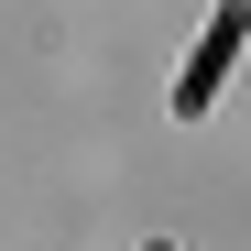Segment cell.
Returning <instances> with one entry per match:
<instances>
[{
  "mask_svg": "<svg viewBox=\"0 0 251 251\" xmlns=\"http://www.w3.org/2000/svg\"><path fill=\"white\" fill-rule=\"evenodd\" d=\"M240 33H251V0H229V11H219V33L197 44V66H186V88H175V109H186V120H197L207 99H219V76H229V55H240Z\"/></svg>",
  "mask_w": 251,
  "mask_h": 251,
  "instance_id": "1",
  "label": "cell"
}]
</instances>
